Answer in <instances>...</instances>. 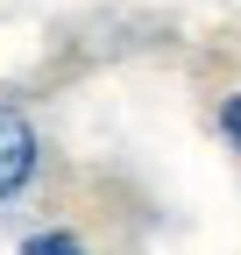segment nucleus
I'll return each instance as SVG.
<instances>
[{"instance_id":"f257e3e1","label":"nucleus","mask_w":241,"mask_h":255,"mask_svg":"<svg viewBox=\"0 0 241 255\" xmlns=\"http://www.w3.org/2000/svg\"><path fill=\"white\" fill-rule=\"evenodd\" d=\"M28 170H36V128H28L14 107H0V199L21 191Z\"/></svg>"},{"instance_id":"f03ea898","label":"nucleus","mask_w":241,"mask_h":255,"mask_svg":"<svg viewBox=\"0 0 241 255\" xmlns=\"http://www.w3.org/2000/svg\"><path fill=\"white\" fill-rule=\"evenodd\" d=\"M21 255H85V248H78L71 234H36V241L21 248Z\"/></svg>"},{"instance_id":"7ed1b4c3","label":"nucleus","mask_w":241,"mask_h":255,"mask_svg":"<svg viewBox=\"0 0 241 255\" xmlns=\"http://www.w3.org/2000/svg\"><path fill=\"white\" fill-rule=\"evenodd\" d=\"M227 135L241 142V92H234V100H227Z\"/></svg>"}]
</instances>
